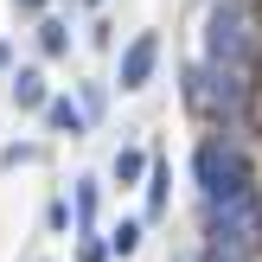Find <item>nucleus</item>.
<instances>
[{"instance_id":"nucleus-4","label":"nucleus","mask_w":262,"mask_h":262,"mask_svg":"<svg viewBox=\"0 0 262 262\" xmlns=\"http://www.w3.org/2000/svg\"><path fill=\"white\" fill-rule=\"evenodd\" d=\"M205 217H211V243H224V250H256V237H262V199L256 192L205 205Z\"/></svg>"},{"instance_id":"nucleus-8","label":"nucleus","mask_w":262,"mask_h":262,"mask_svg":"<svg viewBox=\"0 0 262 262\" xmlns=\"http://www.w3.org/2000/svg\"><path fill=\"white\" fill-rule=\"evenodd\" d=\"M141 173H147V154H141V147H122V154H115V186H135Z\"/></svg>"},{"instance_id":"nucleus-1","label":"nucleus","mask_w":262,"mask_h":262,"mask_svg":"<svg viewBox=\"0 0 262 262\" xmlns=\"http://www.w3.org/2000/svg\"><path fill=\"white\" fill-rule=\"evenodd\" d=\"M256 58H262L256 13L243 7V0H217V7H211V32H205V64H217V71H243V77H250Z\"/></svg>"},{"instance_id":"nucleus-6","label":"nucleus","mask_w":262,"mask_h":262,"mask_svg":"<svg viewBox=\"0 0 262 262\" xmlns=\"http://www.w3.org/2000/svg\"><path fill=\"white\" fill-rule=\"evenodd\" d=\"M13 102H19V109H45V77H38V71H19V77H13Z\"/></svg>"},{"instance_id":"nucleus-12","label":"nucleus","mask_w":262,"mask_h":262,"mask_svg":"<svg viewBox=\"0 0 262 262\" xmlns=\"http://www.w3.org/2000/svg\"><path fill=\"white\" fill-rule=\"evenodd\" d=\"M38 45H45V51H51V58H58V51H64V45H71V32H64V26H58V19H45V26H38Z\"/></svg>"},{"instance_id":"nucleus-16","label":"nucleus","mask_w":262,"mask_h":262,"mask_svg":"<svg viewBox=\"0 0 262 262\" xmlns=\"http://www.w3.org/2000/svg\"><path fill=\"white\" fill-rule=\"evenodd\" d=\"M83 7H102V0H83Z\"/></svg>"},{"instance_id":"nucleus-15","label":"nucleus","mask_w":262,"mask_h":262,"mask_svg":"<svg viewBox=\"0 0 262 262\" xmlns=\"http://www.w3.org/2000/svg\"><path fill=\"white\" fill-rule=\"evenodd\" d=\"M13 7H19V13H45V0H13Z\"/></svg>"},{"instance_id":"nucleus-11","label":"nucleus","mask_w":262,"mask_h":262,"mask_svg":"<svg viewBox=\"0 0 262 262\" xmlns=\"http://www.w3.org/2000/svg\"><path fill=\"white\" fill-rule=\"evenodd\" d=\"M96 217V179H77V224Z\"/></svg>"},{"instance_id":"nucleus-9","label":"nucleus","mask_w":262,"mask_h":262,"mask_svg":"<svg viewBox=\"0 0 262 262\" xmlns=\"http://www.w3.org/2000/svg\"><path fill=\"white\" fill-rule=\"evenodd\" d=\"M141 250V224H115L109 230V256H135Z\"/></svg>"},{"instance_id":"nucleus-10","label":"nucleus","mask_w":262,"mask_h":262,"mask_svg":"<svg viewBox=\"0 0 262 262\" xmlns=\"http://www.w3.org/2000/svg\"><path fill=\"white\" fill-rule=\"evenodd\" d=\"M166 211V166H154L147 173V217H160Z\"/></svg>"},{"instance_id":"nucleus-14","label":"nucleus","mask_w":262,"mask_h":262,"mask_svg":"<svg viewBox=\"0 0 262 262\" xmlns=\"http://www.w3.org/2000/svg\"><path fill=\"white\" fill-rule=\"evenodd\" d=\"M205 262H250V250H224V243H211V256Z\"/></svg>"},{"instance_id":"nucleus-7","label":"nucleus","mask_w":262,"mask_h":262,"mask_svg":"<svg viewBox=\"0 0 262 262\" xmlns=\"http://www.w3.org/2000/svg\"><path fill=\"white\" fill-rule=\"evenodd\" d=\"M45 122L58 128V135H83V109H71V96H51L45 102Z\"/></svg>"},{"instance_id":"nucleus-2","label":"nucleus","mask_w":262,"mask_h":262,"mask_svg":"<svg viewBox=\"0 0 262 262\" xmlns=\"http://www.w3.org/2000/svg\"><path fill=\"white\" fill-rule=\"evenodd\" d=\"M192 173H199V192H205V205H224V199H243V192H256L243 147H237V141H224V135L199 141V154H192Z\"/></svg>"},{"instance_id":"nucleus-3","label":"nucleus","mask_w":262,"mask_h":262,"mask_svg":"<svg viewBox=\"0 0 262 262\" xmlns=\"http://www.w3.org/2000/svg\"><path fill=\"white\" fill-rule=\"evenodd\" d=\"M186 102L205 115H217V122H237L243 109H250V77L243 71H217V64H199V71L186 77Z\"/></svg>"},{"instance_id":"nucleus-13","label":"nucleus","mask_w":262,"mask_h":262,"mask_svg":"<svg viewBox=\"0 0 262 262\" xmlns=\"http://www.w3.org/2000/svg\"><path fill=\"white\" fill-rule=\"evenodd\" d=\"M77 262H109V243H96V237H83V243H77Z\"/></svg>"},{"instance_id":"nucleus-5","label":"nucleus","mask_w":262,"mask_h":262,"mask_svg":"<svg viewBox=\"0 0 262 262\" xmlns=\"http://www.w3.org/2000/svg\"><path fill=\"white\" fill-rule=\"evenodd\" d=\"M154 64H160V38H154V32H141L135 45L122 51V90H147Z\"/></svg>"}]
</instances>
